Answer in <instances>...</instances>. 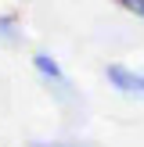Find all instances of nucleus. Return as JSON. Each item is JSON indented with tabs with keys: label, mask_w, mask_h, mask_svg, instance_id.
<instances>
[{
	"label": "nucleus",
	"mask_w": 144,
	"mask_h": 147,
	"mask_svg": "<svg viewBox=\"0 0 144 147\" xmlns=\"http://www.w3.org/2000/svg\"><path fill=\"white\" fill-rule=\"evenodd\" d=\"M105 79H108V86H112L115 93H122V97H130V100H144V72L112 61V65H105Z\"/></svg>",
	"instance_id": "1"
},
{
	"label": "nucleus",
	"mask_w": 144,
	"mask_h": 147,
	"mask_svg": "<svg viewBox=\"0 0 144 147\" xmlns=\"http://www.w3.org/2000/svg\"><path fill=\"white\" fill-rule=\"evenodd\" d=\"M33 72L43 79V83L54 90V97H69V76H65V68H61V61H58L54 54H43V50H36L33 54Z\"/></svg>",
	"instance_id": "2"
},
{
	"label": "nucleus",
	"mask_w": 144,
	"mask_h": 147,
	"mask_svg": "<svg viewBox=\"0 0 144 147\" xmlns=\"http://www.w3.org/2000/svg\"><path fill=\"white\" fill-rule=\"evenodd\" d=\"M22 40V25L14 14H0V47H11Z\"/></svg>",
	"instance_id": "3"
},
{
	"label": "nucleus",
	"mask_w": 144,
	"mask_h": 147,
	"mask_svg": "<svg viewBox=\"0 0 144 147\" xmlns=\"http://www.w3.org/2000/svg\"><path fill=\"white\" fill-rule=\"evenodd\" d=\"M29 147H94L86 140H29Z\"/></svg>",
	"instance_id": "4"
},
{
	"label": "nucleus",
	"mask_w": 144,
	"mask_h": 147,
	"mask_svg": "<svg viewBox=\"0 0 144 147\" xmlns=\"http://www.w3.org/2000/svg\"><path fill=\"white\" fill-rule=\"evenodd\" d=\"M137 14H141V18H144V0H141V7H137Z\"/></svg>",
	"instance_id": "5"
}]
</instances>
